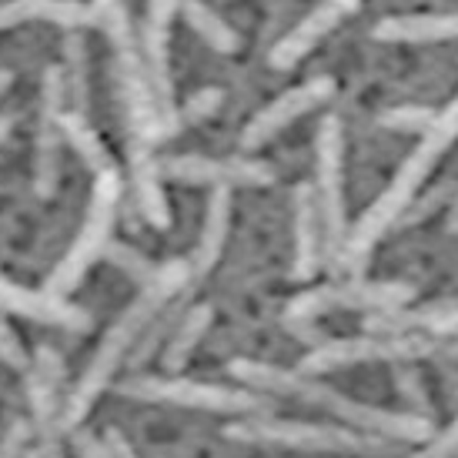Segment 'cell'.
<instances>
[{"instance_id": "obj_32", "label": "cell", "mask_w": 458, "mask_h": 458, "mask_svg": "<svg viewBox=\"0 0 458 458\" xmlns=\"http://www.w3.org/2000/svg\"><path fill=\"white\" fill-rule=\"evenodd\" d=\"M342 4H344V7H348V11H355V7H358V4H361V0H342Z\"/></svg>"}, {"instance_id": "obj_9", "label": "cell", "mask_w": 458, "mask_h": 458, "mask_svg": "<svg viewBox=\"0 0 458 458\" xmlns=\"http://www.w3.org/2000/svg\"><path fill=\"white\" fill-rule=\"evenodd\" d=\"M171 17L174 11L165 0H148L144 17V38H140V61L151 84L157 111L167 114L174 107V81H171Z\"/></svg>"}, {"instance_id": "obj_24", "label": "cell", "mask_w": 458, "mask_h": 458, "mask_svg": "<svg viewBox=\"0 0 458 458\" xmlns=\"http://www.w3.org/2000/svg\"><path fill=\"white\" fill-rule=\"evenodd\" d=\"M208 325H211V308L208 305H198L184 315V321H181L178 331H174L171 342H167V352H165L167 369H178V365L188 361V355L194 352V344L201 342V335L208 331Z\"/></svg>"}, {"instance_id": "obj_6", "label": "cell", "mask_w": 458, "mask_h": 458, "mask_svg": "<svg viewBox=\"0 0 458 458\" xmlns=\"http://www.w3.org/2000/svg\"><path fill=\"white\" fill-rule=\"evenodd\" d=\"M344 138L338 117H325L318 131V215L328 225L331 244H342L344 231Z\"/></svg>"}, {"instance_id": "obj_14", "label": "cell", "mask_w": 458, "mask_h": 458, "mask_svg": "<svg viewBox=\"0 0 458 458\" xmlns=\"http://www.w3.org/2000/svg\"><path fill=\"white\" fill-rule=\"evenodd\" d=\"M408 298V288L402 284H369V288H338V292H311L301 294L288 315L292 318H308L328 308H388Z\"/></svg>"}, {"instance_id": "obj_16", "label": "cell", "mask_w": 458, "mask_h": 458, "mask_svg": "<svg viewBox=\"0 0 458 458\" xmlns=\"http://www.w3.org/2000/svg\"><path fill=\"white\" fill-rule=\"evenodd\" d=\"M131 174H134V191L144 217L154 228H167L171 225V211H167V198L161 191V161L154 157L151 144L131 140Z\"/></svg>"}, {"instance_id": "obj_8", "label": "cell", "mask_w": 458, "mask_h": 458, "mask_svg": "<svg viewBox=\"0 0 458 458\" xmlns=\"http://www.w3.org/2000/svg\"><path fill=\"white\" fill-rule=\"evenodd\" d=\"M331 94H335V81H331V77H311V81H305V84H298V88H292L288 94L275 98L267 107H261V111L251 117V124L244 128L242 144L244 148H261L265 140H271L278 131L294 124L298 117H305L308 111L321 107Z\"/></svg>"}, {"instance_id": "obj_4", "label": "cell", "mask_w": 458, "mask_h": 458, "mask_svg": "<svg viewBox=\"0 0 458 458\" xmlns=\"http://www.w3.org/2000/svg\"><path fill=\"white\" fill-rule=\"evenodd\" d=\"M117 201H121V174H117V167L111 165L94 174V194H90L88 221H84L81 234L74 238V244H71V251H67V255L61 258V265L51 271L44 292L64 298L67 292H74L77 284L84 281L88 267L94 265V261L104 255V248L111 244Z\"/></svg>"}, {"instance_id": "obj_2", "label": "cell", "mask_w": 458, "mask_h": 458, "mask_svg": "<svg viewBox=\"0 0 458 458\" xmlns=\"http://www.w3.org/2000/svg\"><path fill=\"white\" fill-rule=\"evenodd\" d=\"M455 140H458V94L435 114L432 128L421 134V144L411 151V157L402 165V171L394 174L392 188L371 204L369 215L361 217V225H358V231H355V242H352V251H355V255L369 251L371 244L382 238V231L402 215V208L408 204V198L419 191V184L428 178V171L438 165V157H442Z\"/></svg>"}, {"instance_id": "obj_13", "label": "cell", "mask_w": 458, "mask_h": 458, "mask_svg": "<svg viewBox=\"0 0 458 458\" xmlns=\"http://www.w3.org/2000/svg\"><path fill=\"white\" fill-rule=\"evenodd\" d=\"M344 13H352V11L344 7L342 0H325V4H318V7L308 13L301 24L294 27L292 34H284V38L271 47L267 64L275 67V71H288V67H294L305 54L315 51L321 40L335 30V27L342 24Z\"/></svg>"}, {"instance_id": "obj_30", "label": "cell", "mask_w": 458, "mask_h": 458, "mask_svg": "<svg viewBox=\"0 0 458 458\" xmlns=\"http://www.w3.org/2000/svg\"><path fill=\"white\" fill-rule=\"evenodd\" d=\"M13 121H17V114H0V140H7V134H11Z\"/></svg>"}, {"instance_id": "obj_1", "label": "cell", "mask_w": 458, "mask_h": 458, "mask_svg": "<svg viewBox=\"0 0 458 458\" xmlns=\"http://www.w3.org/2000/svg\"><path fill=\"white\" fill-rule=\"evenodd\" d=\"M188 278H191V265H188V261H171V265L157 267L151 278L144 281V292L121 311V318L114 321V328L104 335L101 348L94 352L90 365L84 369V375L77 378L74 392H71V398H67V405H64L67 428L81 425V419L90 411V405H94V398L101 394L104 385L111 382V375H114L117 365L124 361V355L138 344V338L148 331V325L161 315V308L188 284Z\"/></svg>"}, {"instance_id": "obj_3", "label": "cell", "mask_w": 458, "mask_h": 458, "mask_svg": "<svg viewBox=\"0 0 458 458\" xmlns=\"http://www.w3.org/2000/svg\"><path fill=\"white\" fill-rule=\"evenodd\" d=\"M90 4H94V11H98L107 38H111V47H114L117 81H121V98H124V111H128L131 140H140V144L154 148L157 144L161 111L154 104L151 84H148V74H144L140 44L134 38L128 7H124V0H90Z\"/></svg>"}, {"instance_id": "obj_18", "label": "cell", "mask_w": 458, "mask_h": 458, "mask_svg": "<svg viewBox=\"0 0 458 458\" xmlns=\"http://www.w3.org/2000/svg\"><path fill=\"white\" fill-rule=\"evenodd\" d=\"M228 221H231V191L228 188H215L208 211H204V228H201V244L198 255L191 261L194 275H208L215 261L225 251V238H228Z\"/></svg>"}, {"instance_id": "obj_28", "label": "cell", "mask_w": 458, "mask_h": 458, "mask_svg": "<svg viewBox=\"0 0 458 458\" xmlns=\"http://www.w3.org/2000/svg\"><path fill=\"white\" fill-rule=\"evenodd\" d=\"M74 445H77V455H81V458H114V452L107 448V442H104V438H98V435L77 432Z\"/></svg>"}, {"instance_id": "obj_12", "label": "cell", "mask_w": 458, "mask_h": 458, "mask_svg": "<svg viewBox=\"0 0 458 458\" xmlns=\"http://www.w3.org/2000/svg\"><path fill=\"white\" fill-rule=\"evenodd\" d=\"M34 21L67 27V30L101 24L94 4H84V0H4L0 4V30H13Z\"/></svg>"}, {"instance_id": "obj_23", "label": "cell", "mask_w": 458, "mask_h": 458, "mask_svg": "<svg viewBox=\"0 0 458 458\" xmlns=\"http://www.w3.org/2000/svg\"><path fill=\"white\" fill-rule=\"evenodd\" d=\"M61 134L74 144L77 154L84 157V165H88L94 174L104 171V167H111V154H107V148L101 144V138L94 134V128H90L88 117L81 114V111L64 107V114H61Z\"/></svg>"}, {"instance_id": "obj_19", "label": "cell", "mask_w": 458, "mask_h": 458, "mask_svg": "<svg viewBox=\"0 0 458 458\" xmlns=\"http://www.w3.org/2000/svg\"><path fill=\"white\" fill-rule=\"evenodd\" d=\"M165 4L174 13H181V17L188 21V27H194V34H198L201 40H208L215 51L234 54L238 47H242L238 30H234L221 13L211 11L204 0H165Z\"/></svg>"}, {"instance_id": "obj_26", "label": "cell", "mask_w": 458, "mask_h": 458, "mask_svg": "<svg viewBox=\"0 0 458 458\" xmlns=\"http://www.w3.org/2000/svg\"><path fill=\"white\" fill-rule=\"evenodd\" d=\"M111 261H114L121 271H131L134 278L148 281L154 275V267L148 258H140L138 251H131V248H111Z\"/></svg>"}, {"instance_id": "obj_17", "label": "cell", "mask_w": 458, "mask_h": 458, "mask_svg": "<svg viewBox=\"0 0 458 458\" xmlns=\"http://www.w3.org/2000/svg\"><path fill=\"white\" fill-rule=\"evenodd\" d=\"M61 382H64V365L61 358L40 348L34 365H27V394H30V405L38 415L40 425L54 421L57 405H61Z\"/></svg>"}, {"instance_id": "obj_21", "label": "cell", "mask_w": 458, "mask_h": 458, "mask_svg": "<svg viewBox=\"0 0 458 458\" xmlns=\"http://www.w3.org/2000/svg\"><path fill=\"white\" fill-rule=\"evenodd\" d=\"M221 101H225V90H217V88L198 90V94L188 98L181 107H171L167 114H161V121H157V140L174 138L181 128H188V124H198V121H204V117H211L217 107H221Z\"/></svg>"}, {"instance_id": "obj_25", "label": "cell", "mask_w": 458, "mask_h": 458, "mask_svg": "<svg viewBox=\"0 0 458 458\" xmlns=\"http://www.w3.org/2000/svg\"><path fill=\"white\" fill-rule=\"evenodd\" d=\"M435 107L428 104H398V107H388L378 114V124L388 131H398V134H425L435 121Z\"/></svg>"}, {"instance_id": "obj_27", "label": "cell", "mask_w": 458, "mask_h": 458, "mask_svg": "<svg viewBox=\"0 0 458 458\" xmlns=\"http://www.w3.org/2000/svg\"><path fill=\"white\" fill-rule=\"evenodd\" d=\"M0 358L13 365V369H27V355L24 348H21V338L7 328V321H0Z\"/></svg>"}, {"instance_id": "obj_11", "label": "cell", "mask_w": 458, "mask_h": 458, "mask_svg": "<svg viewBox=\"0 0 458 458\" xmlns=\"http://www.w3.org/2000/svg\"><path fill=\"white\" fill-rule=\"evenodd\" d=\"M0 311H11V315H24L30 321L40 325H61L71 331H88L90 318L88 311H81L77 305L57 298L47 292H30L21 284H11L7 278H0Z\"/></svg>"}, {"instance_id": "obj_31", "label": "cell", "mask_w": 458, "mask_h": 458, "mask_svg": "<svg viewBox=\"0 0 458 458\" xmlns=\"http://www.w3.org/2000/svg\"><path fill=\"white\" fill-rule=\"evenodd\" d=\"M11 81H13L11 71H0V98H4V90L11 88Z\"/></svg>"}, {"instance_id": "obj_5", "label": "cell", "mask_w": 458, "mask_h": 458, "mask_svg": "<svg viewBox=\"0 0 458 458\" xmlns=\"http://www.w3.org/2000/svg\"><path fill=\"white\" fill-rule=\"evenodd\" d=\"M67 107V90L61 67H47L40 81L38 148H34V191L38 198H54L61 178V114Z\"/></svg>"}, {"instance_id": "obj_15", "label": "cell", "mask_w": 458, "mask_h": 458, "mask_svg": "<svg viewBox=\"0 0 458 458\" xmlns=\"http://www.w3.org/2000/svg\"><path fill=\"white\" fill-rule=\"evenodd\" d=\"M371 38L382 44H438L458 40V13H411L378 21Z\"/></svg>"}, {"instance_id": "obj_10", "label": "cell", "mask_w": 458, "mask_h": 458, "mask_svg": "<svg viewBox=\"0 0 458 458\" xmlns=\"http://www.w3.org/2000/svg\"><path fill=\"white\" fill-rule=\"evenodd\" d=\"M161 174L174 181H191V184H267L275 181V171L261 161H238V157H201V154H181L161 161Z\"/></svg>"}, {"instance_id": "obj_33", "label": "cell", "mask_w": 458, "mask_h": 458, "mask_svg": "<svg viewBox=\"0 0 458 458\" xmlns=\"http://www.w3.org/2000/svg\"><path fill=\"white\" fill-rule=\"evenodd\" d=\"M27 458H40V455H38V452H30V455H27Z\"/></svg>"}, {"instance_id": "obj_20", "label": "cell", "mask_w": 458, "mask_h": 458, "mask_svg": "<svg viewBox=\"0 0 458 458\" xmlns=\"http://www.w3.org/2000/svg\"><path fill=\"white\" fill-rule=\"evenodd\" d=\"M294 204H298V221H294V231H298L294 275L308 278L315 271V265H318V204H315V191L308 184H301Z\"/></svg>"}, {"instance_id": "obj_34", "label": "cell", "mask_w": 458, "mask_h": 458, "mask_svg": "<svg viewBox=\"0 0 458 458\" xmlns=\"http://www.w3.org/2000/svg\"><path fill=\"white\" fill-rule=\"evenodd\" d=\"M455 228H458V208H455Z\"/></svg>"}, {"instance_id": "obj_29", "label": "cell", "mask_w": 458, "mask_h": 458, "mask_svg": "<svg viewBox=\"0 0 458 458\" xmlns=\"http://www.w3.org/2000/svg\"><path fill=\"white\" fill-rule=\"evenodd\" d=\"M27 435H30V428H27L24 421H17L11 432H7V438H4V445H0V458H21Z\"/></svg>"}, {"instance_id": "obj_22", "label": "cell", "mask_w": 458, "mask_h": 458, "mask_svg": "<svg viewBox=\"0 0 458 458\" xmlns=\"http://www.w3.org/2000/svg\"><path fill=\"white\" fill-rule=\"evenodd\" d=\"M64 90H67V107L71 111H81L88 107V47H84V38L71 30L64 40Z\"/></svg>"}, {"instance_id": "obj_7", "label": "cell", "mask_w": 458, "mask_h": 458, "mask_svg": "<svg viewBox=\"0 0 458 458\" xmlns=\"http://www.w3.org/2000/svg\"><path fill=\"white\" fill-rule=\"evenodd\" d=\"M121 394L138 402H167V405L211 408V411H248L258 405L251 394H238L215 385L174 382V378H131L121 385Z\"/></svg>"}]
</instances>
